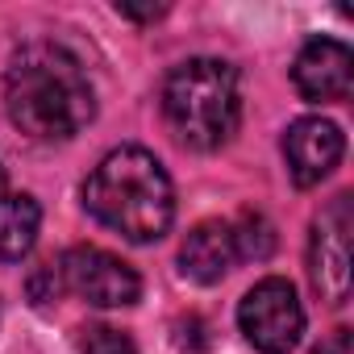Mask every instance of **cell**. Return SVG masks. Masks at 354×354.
<instances>
[{
	"instance_id": "cell-1",
	"label": "cell",
	"mask_w": 354,
	"mask_h": 354,
	"mask_svg": "<svg viewBox=\"0 0 354 354\" xmlns=\"http://www.w3.org/2000/svg\"><path fill=\"white\" fill-rule=\"evenodd\" d=\"M9 121L38 142H67L96 117V92L88 71L59 42H30L5 71Z\"/></svg>"
},
{
	"instance_id": "cell-2",
	"label": "cell",
	"mask_w": 354,
	"mask_h": 354,
	"mask_svg": "<svg viewBox=\"0 0 354 354\" xmlns=\"http://www.w3.org/2000/svg\"><path fill=\"white\" fill-rule=\"evenodd\" d=\"M84 209L125 242H158L175 221V188L146 146L109 150L84 184Z\"/></svg>"
},
{
	"instance_id": "cell-3",
	"label": "cell",
	"mask_w": 354,
	"mask_h": 354,
	"mask_svg": "<svg viewBox=\"0 0 354 354\" xmlns=\"http://www.w3.org/2000/svg\"><path fill=\"white\" fill-rule=\"evenodd\" d=\"M167 129L188 150H217L238 133L242 121V84L238 71L221 59H188L162 84Z\"/></svg>"
},
{
	"instance_id": "cell-4",
	"label": "cell",
	"mask_w": 354,
	"mask_h": 354,
	"mask_svg": "<svg viewBox=\"0 0 354 354\" xmlns=\"http://www.w3.org/2000/svg\"><path fill=\"white\" fill-rule=\"evenodd\" d=\"M238 329L259 354H288L304 333V308L283 275L259 279L238 304Z\"/></svg>"
},
{
	"instance_id": "cell-5",
	"label": "cell",
	"mask_w": 354,
	"mask_h": 354,
	"mask_svg": "<svg viewBox=\"0 0 354 354\" xmlns=\"http://www.w3.org/2000/svg\"><path fill=\"white\" fill-rule=\"evenodd\" d=\"M55 271H59L63 292H71L96 308H129L142 296V275L125 259H117L113 250H100V246H71Z\"/></svg>"
},
{
	"instance_id": "cell-6",
	"label": "cell",
	"mask_w": 354,
	"mask_h": 354,
	"mask_svg": "<svg viewBox=\"0 0 354 354\" xmlns=\"http://www.w3.org/2000/svg\"><path fill=\"white\" fill-rule=\"evenodd\" d=\"M308 279L325 304H346L350 296V192H337L313 221Z\"/></svg>"
},
{
	"instance_id": "cell-7",
	"label": "cell",
	"mask_w": 354,
	"mask_h": 354,
	"mask_svg": "<svg viewBox=\"0 0 354 354\" xmlns=\"http://www.w3.org/2000/svg\"><path fill=\"white\" fill-rule=\"evenodd\" d=\"M346 154V133L325 117H300L283 133V158L296 188H317Z\"/></svg>"
},
{
	"instance_id": "cell-8",
	"label": "cell",
	"mask_w": 354,
	"mask_h": 354,
	"mask_svg": "<svg viewBox=\"0 0 354 354\" xmlns=\"http://www.w3.org/2000/svg\"><path fill=\"white\" fill-rule=\"evenodd\" d=\"M292 84L313 104L346 100L350 84H354V55H350V46L337 42V38H313V42H304L300 55H296V63H292Z\"/></svg>"
},
{
	"instance_id": "cell-9",
	"label": "cell",
	"mask_w": 354,
	"mask_h": 354,
	"mask_svg": "<svg viewBox=\"0 0 354 354\" xmlns=\"http://www.w3.org/2000/svg\"><path fill=\"white\" fill-rule=\"evenodd\" d=\"M238 263V246H234V230L230 221H201L188 230L184 246H180V271L192 283H221Z\"/></svg>"
},
{
	"instance_id": "cell-10",
	"label": "cell",
	"mask_w": 354,
	"mask_h": 354,
	"mask_svg": "<svg viewBox=\"0 0 354 354\" xmlns=\"http://www.w3.org/2000/svg\"><path fill=\"white\" fill-rule=\"evenodd\" d=\"M42 230V209L34 196L0 192V263H17L34 250Z\"/></svg>"
},
{
	"instance_id": "cell-11",
	"label": "cell",
	"mask_w": 354,
	"mask_h": 354,
	"mask_svg": "<svg viewBox=\"0 0 354 354\" xmlns=\"http://www.w3.org/2000/svg\"><path fill=\"white\" fill-rule=\"evenodd\" d=\"M230 230H234L238 263H242V259L263 263V259H271V254H275V225H271L263 213H242L238 221H230Z\"/></svg>"
},
{
	"instance_id": "cell-12",
	"label": "cell",
	"mask_w": 354,
	"mask_h": 354,
	"mask_svg": "<svg viewBox=\"0 0 354 354\" xmlns=\"http://www.w3.org/2000/svg\"><path fill=\"white\" fill-rule=\"evenodd\" d=\"M75 350L80 354H138L133 337L117 325H104V321H88L75 329Z\"/></svg>"
},
{
	"instance_id": "cell-13",
	"label": "cell",
	"mask_w": 354,
	"mask_h": 354,
	"mask_svg": "<svg viewBox=\"0 0 354 354\" xmlns=\"http://www.w3.org/2000/svg\"><path fill=\"white\" fill-rule=\"evenodd\" d=\"M175 346H180L184 354H205L209 350V325L201 317H188L175 325Z\"/></svg>"
},
{
	"instance_id": "cell-14",
	"label": "cell",
	"mask_w": 354,
	"mask_h": 354,
	"mask_svg": "<svg viewBox=\"0 0 354 354\" xmlns=\"http://www.w3.org/2000/svg\"><path fill=\"white\" fill-rule=\"evenodd\" d=\"M313 354H350V329H346V325H337L329 337H321V346H317Z\"/></svg>"
},
{
	"instance_id": "cell-15",
	"label": "cell",
	"mask_w": 354,
	"mask_h": 354,
	"mask_svg": "<svg viewBox=\"0 0 354 354\" xmlns=\"http://www.w3.org/2000/svg\"><path fill=\"white\" fill-rule=\"evenodd\" d=\"M117 13H121V17H133V21H158V17H162L167 9H162V5H158V9H138V5H117Z\"/></svg>"
},
{
	"instance_id": "cell-16",
	"label": "cell",
	"mask_w": 354,
	"mask_h": 354,
	"mask_svg": "<svg viewBox=\"0 0 354 354\" xmlns=\"http://www.w3.org/2000/svg\"><path fill=\"white\" fill-rule=\"evenodd\" d=\"M0 192H5V171H0Z\"/></svg>"
}]
</instances>
